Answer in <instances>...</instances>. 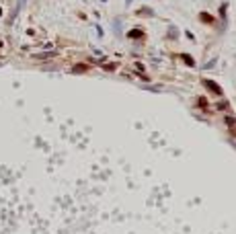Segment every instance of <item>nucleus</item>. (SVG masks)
I'll return each mask as SVG.
<instances>
[{"instance_id": "1", "label": "nucleus", "mask_w": 236, "mask_h": 234, "mask_svg": "<svg viewBox=\"0 0 236 234\" xmlns=\"http://www.w3.org/2000/svg\"><path fill=\"white\" fill-rule=\"evenodd\" d=\"M203 84H205V86H207V89L211 90L214 95H218V96H220V95L224 92V90H222V86H220L218 82H214V80H209V78H205V80H203Z\"/></svg>"}, {"instance_id": "4", "label": "nucleus", "mask_w": 236, "mask_h": 234, "mask_svg": "<svg viewBox=\"0 0 236 234\" xmlns=\"http://www.w3.org/2000/svg\"><path fill=\"white\" fill-rule=\"evenodd\" d=\"M128 37L129 39H142V37H144V31H129Z\"/></svg>"}, {"instance_id": "8", "label": "nucleus", "mask_w": 236, "mask_h": 234, "mask_svg": "<svg viewBox=\"0 0 236 234\" xmlns=\"http://www.w3.org/2000/svg\"><path fill=\"white\" fill-rule=\"evenodd\" d=\"M103 68H105V70H115V64H105Z\"/></svg>"}, {"instance_id": "9", "label": "nucleus", "mask_w": 236, "mask_h": 234, "mask_svg": "<svg viewBox=\"0 0 236 234\" xmlns=\"http://www.w3.org/2000/svg\"><path fill=\"white\" fill-rule=\"evenodd\" d=\"M0 47H2V41H0Z\"/></svg>"}, {"instance_id": "2", "label": "nucleus", "mask_w": 236, "mask_h": 234, "mask_svg": "<svg viewBox=\"0 0 236 234\" xmlns=\"http://www.w3.org/2000/svg\"><path fill=\"white\" fill-rule=\"evenodd\" d=\"M199 21H203V23H209V25H214V17H211V14H207V13H201L199 14Z\"/></svg>"}, {"instance_id": "6", "label": "nucleus", "mask_w": 236, "mask_h": 234, "mask_svg": "<svg viewBox=\"0 0 236 234\" xmlns=\"http://www.w3.org/2000/svg\"><path fill=\"white\" fill-rule=\"evenodd\" d=\"M181 58L185 60V64H189V66H195V60H193L191 55H187V54H185V55H181Z\"/></svg>"}, {"instance_id": "7", "label": "nucleus", "mask_w": 236, "mask_h": 234, "mask_svg": "<svg viewBox=\"0 0 236 234\" xmlns=\"http://www.w3.org/2000/svg\"><path fill=\"white\" fill-rule=\"evenodd\" d=\"M197 103L201 105V109H207V107H209V103L205 101V99H203V96H199V99H197Z\"/></svg>"}, {"instance_id": "5", "label": "nucleus", "mask_w": 236, "mask_h": 234, "mask_svg": "<svg viewBox=\"0 0 236 234\" xmlns=\"http://www.w3.org/2000/svg\"><path fill=\"white\" fill-rule=\"evenodd\" d=\"M88 70V66H84V64H78V66H74V68H72V72H74V74H80V72H86Z\"/></svg>"}, {"instance_id": "3", "label": "nucleus", "mask_w": 236, "mask_h": 234, "mask_svg": "<svg viewBox=\"0 0 236 234\" xmlns=\"http://www.w3.org/2000/svg\"><path fill=\"white\" fill-rule=\"evenodd\" d=\"M54 51H45V54H35L33 55V58H35V60H47V58H54Z\"/></svg>"}]
</instances>
